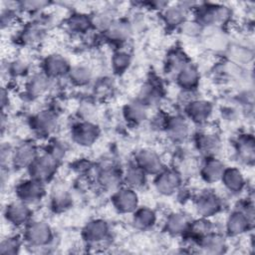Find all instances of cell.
<instances>
[{"instance_id":"6da1fadb","label":"cell","mask_w":255,"mask_h":255,"mask_svg":"<svg viewBox=\"0 0 255 255\" xmlns=\"http://www.w3.org/2000/svg\"><path fill=\"white\" fill-rule=\"evenodd\" d=\"M254 222V204L253 199L245 198L238 201L237 205L227 215L224 222V234L227 237H239L253 227Z\"/></svg>"},{"instance_id":"7a4b0ae2","label":"cell","mask_w":255,"mask_h":255,"mask_svg":"<svg viewBox=\"0 0 255 255\" xmlns=\"http://www.w3.org/2000/svg\"><path fill=\"white\" fill-rule=\"evenodd\" d=\"M25 246L35 250H45L51 247L55 241V233L52 226L43 219H32L22 232Z\"/></svg>"},{"instance_id":"3957f363","label":"cell","mask_w":255,"mask_h":255,"mask_svg":"<svg viewBox=\"0 0 255 255\" xmlns=\"http://www.w3.org/2000/svg\"><path fill=\"white\" fill-rule=\"evenodd\" d=\"M194 11V20L204 29L209 27H221L231 16L229 7L222 4L198 3Z\"/></svg>"},{"instance_id":"277c9868","label":"cell","mask_w":255,"mask_h":255,"mask_svg":"<svg viewBox=\"0 0 255 255\" xmlns=\"http://www.w3.org/2000/svg\"><path fill=\"white\" fill-rule=\"evenodd\" d=\"M52 24L50 15L41 13L25 24L17 35V40L24 46H35L41 43Z\"/></svg>"},{"instance_id":"5b68a950","label":"cell","mask_w":255,"mask_h":255,"mask_svg":"<svg viewBox=\"0 0 255 255\" xmlns=\"http://www.w3.org/2000/svg\"><path fill=\"white\" fill-rule=\"evenodd\" d=\"M29 127L39 137L50 138L59 127V114L51 108L40 110L30 117Z\"/></svg>"},{"instance_id":"8992f818","label":"cell","mask_w":255,"mask_h":255,"mask_svg":"<svg viewBox=\"0 0 255 255\" xmlns=\"http://www.w3.org/2000/svg\"><path fill=\"white\" fill-rule=\"evenodd\" d=\"M60 164L61 162L47 152L40 151L26 171L29 177L47 184L54 179Z\"/></svg>"},{"instance_id":"52a82bcc","label":"cell","mask_w":255,"mask_h":255,"mask_svg":"<svg viewBox=\"0 0 255 255\" xmlns=\"http://www.w3.org/2000/svg\"><path fill=\"white\" fill-rule=\"evenodd\" d=\"M94 180L104 191L114 192L123 185V168L114 162H106L95 167Z\"/></svg>"},{"instance_id":"ba28073f","label":"cell","mask_w":255,"mask_h":255,"mask_svg":"<svg viewBox=\"0 0 255 255\" xmlns=\"http://www.w3.org/2000/svg\"><path fill=\"white\" fill-rule=\"evenodd\" d=\"M111 226L102 218L88 221L82 228V239L89 247H103L111 238Z\"/></svg>"},{"instance_id":"9c48e42d","label":"cell","mask_w":255,"mask_h":255,"mask_svg":"<svg viewBox=\"0 0 255 255\" xmlns=\"http://www.w3.org/2000/svg\"><path fill=\"white\" fill-rule=\"evenodd\" d=\"M192 203L198 216L212 218L223 209L222 198L213 190L203 189L192 196Z\"/></svg>"},{"instance_id":"30bf717a","label":"cell","mask_w":255,"mask_h":255,"mask_svg":"<svg viewBox=\"0 0 255 255\" xmlns=\"http://www.w3.org/2000/svg\"><path fill=\"white\" fill-rule=\"evenodd\" d=\"M183 186V175L175 167H164L153 176V187L163 196H171Z\"/></svg>"},{"instance_id":"8fae6325","label":"cell","mask_w":255,"mask_h":255,"mask_svg":"<svg viewBox=\"0 0 255 255\" xmlns=\"http://www.w3.org/2000/svg\"><path fill=\"white\" fill-rule=\"evenodd\" d=\"M101 129L93 121L79 120L70 128L71 140L82 147L92 146L99 139Z\"/></svg>"},{"instance_id":"7c38bea8","label":"cell","mask_w":255,"mask_h":255,"mask_svg":"<svg viewBox=\"0 0 255 255\" xmlns=\"http://www.w3.org/2000/svg\"><path fill=\"white\" fill-rule=\"evenodd\" d=\"M14 191L17 199L31 206L41 202L47 194L46 184L29 176L19 181Z\"/></svg>"},{"instance_id":"4fadbf2b","label":"cell","mask_w":255,"mask_h":255,"mask_svg":"<svg viewBox=\"0 0 255 255\" xmlns=\"http://www.w3.org/2000/svg\"><path fill=\"white\" fill-rule=\"evenodd\" d=\"M3 217L10 226L23 229L33 219L32 206L16 198L6 204L3 209Z\"/></svg>"},{"instance_id":"5bb4252c","label":"cell","mask_w":255,"mask_h":255,"mask_svg":"<svg viewBox=\"0 0 255 255\" xmlns=\"http://www.w3.org/2000/svg\"><path fill=\"white\" fill-rule=\"evenodd\" d=\"M114 209L121 214H131L139 206L137 190L122 185L111 194Z\"/></svg>"},{"instance_id":"9a60e30c","label":"cell","mask_w":255,"mask_h":255,"mask_svg":"<svg viewBox=\"0 0 255 255\" xmlns=\"http://www.w3.org/2000/svg\"><path fill=\"white\" fill-rule=\"evenodd\" d=\"M190 124L183 114L168 115L164 133L171 142L175 144L183 143L191 135Z\"/></svg>"},{"instance_id":"2e32d148","label":"cell","mask_w":255,"mask_h":255,"mask_svg":"<svg viewBox=\"0 0 255 255\" xmlns=\"http://www.w3.org/2000/svg\"><path fill=\"white\" fill-rule=\"evenodd\" d=\"M39 153V146L34 140H23L13 148L11 167L16 170H27Z\"/></svg>"},{"instance_id":"e0dca14e","label":"cell","mask_w":255,"mask_h":255,"mask_svg":"<svg viewBox=\"0 0 255 255\" xmlns=\"http://www.w3.org/2000/svg\"><path fill=\"white\" fill-rule=\"evenodd\" d=\"M193 245L197 252L211 255L223 254L228 249L227 236L216 229L199 238Z\"/></svg>"},{"instance_id":"ac0fdd59","label":"cell","mask_w":255,"mask_h":255,"mask_svg":"<svg viewBox=\"0 0 255 255\" xmlns=\"http://www.w3.org/2000/svg\"><path fill=\"white\" fill-rule=\"evenodd\" d=\"M213 104L205 99L196 98L183 107V115L194 125L203 126L213 114Z\"/></svg>"},{"instance_id":"d6986e66","label":"cell","mask_w":255,"mask_h":255,"mask_svg":"<svg viewBox=\"0 0 255 255\" xmlns=\"http://www.w3.org/2000/svg\"><path fill=\"white\" fill-rule=\"evenodd\" d=\"M72 65L63 55L53 53L47 55L41 62V72L51 80H61L67 78Z\"/></svg>"},{"instance_id":"ffe728a7","label":"cell","mask_w":255,"mask_h":255,"mask_svg":"<svg viewBox=\"0 0 255 255\" xmlns=\"http://www.w3.org/2000/svg\"><path fill=\"white\" fill-rule=\"evenodd\" d=\"M140 169H142L147 175L154 176L160 172L164 167L162 157L155 150L151 148H140L133 154L132 160Z\"/></svg>"},{"instance_id":"44dd1931","label":"cell","mask_w":255,"mask_h":255,"mask_svg":"<svg viewBox=\"0 0 255 255\" xmlns=\"http://www.w3.org/2000/svg\"><path fill=\"white\" fill-rule=\"evenodd\" d=\"M163 97L164 89L162 83L159 80L151 78L140 87L136 100L149 110L158 107Z\"/></svg>"},{"instance_id":"7402d4cb","label":"cell","mask_w":255,"mask_h":255,"mask_svg":"<svg viewBox=\"0 0 255 255\" xmlns=\"http://www.w3.org/2000/svg\"><path fill=\"white\" fill-rule=\"evenodd\" d=\"M195 149L203 156H217L222 143L221 138L215 131L199 130L193 134Z\"/></svg>"},{"instance_id":"603a6c76","label":"cell","mask_w":255,"mask_h":255,"mask_svg":"<svg viewBox=\"0 0 255 255\" xmlns=\"http://www.w3.org/2000/svg\"><path fill=\"white\" fill-rule=\"evenodd\" d=\"M53 80L48 78L43 72L31 73L24 82V96L29 100H37L43 97L50 88Z\"/></svg>"},{"instance_id":"cb8c5ba5","label":"cell","mask_w":255,"mask_h":255,"mask_svg":"<svg viewBox=\"0 0 255 255\" xmlns=\"http://www.w3.org/2000/svg\"><path fill=\"white\" fill-rule=\"evenodd\" d=\"M234 153L238 161L246 165H252L255 159V139L253 133H239L233 143Z\"/></svg>"},{"instance_id":"d4e9b609","label":"cell","mask_w":255,"mask_h":255,"mask_svg":"<svg viewBox=\"0 0 255 255\" xmlns=\"http://www.w3.org/2000/svg\"><path fill=\"white\" fill-rule=\"evenodd\" d=\"M132 35V25L126 18H117L111 27L103 34V37L116 46L122 48Z\"/></svg>"},{"instance_id":"484cf974","label":"cell","mask_w":255,"mask_h":255,"mask_svg":"<svg viewBox=\"0 0 255 255\" xmlns=\"http://www.w3.org/2000/svg\"><path fill=\"white\" fill-rule=\"evenodd\" d=\"M226 165L217 156H203L198 165V173L207 184L219 182Z\"/></svg>"},{"instance_id":"4316f807","label":"cell","mask_w":255,"mask_h":255,"mask_svg":"<svg viewBox=\"0 0 255 255\" xmlns=\"http://www.w3.org/2000/svg\"><path fill=\"white\" fill-rule=\"evenodd\" d=\"M74 203L70 189L62 183L55 184L49 194V206L54 213H63L69 210Z\"/></svg>"},{"instance_id":"83f0119b","label":"cell","mask_w":255,"mask_h":255,"mask_svg":"<svg viewBox=\"0 0 255 255\" xmlns=\"http://www.w3.org/2000/svg\"><path fill=\"white\" fill-rule=\"evenodd\" d=\"M220 182L226 191L234 195L241 193L247 185V181L242 170L236 166H226L222 173Z\"/></svg>"},{"instance_id":"f1b7e54d","label":"cell","mask_w":255,"mask_h":255,"mask_svg":"<svg viewBox=\"0 0 255 255\" xmlns=\"http://www.w3.org/2000/svg\"><path fill=\"white\" fill-rule=\"evenodd\" d=\"M188 10L179 3L168 4L161 12V21L167 29L174 30L179 27L188 19Z\"/></svg>"},{"instance_id":"f546056e","label":"cell","mask_w":255,"mask_h":255,"mask_svg":"<svg viewBox=\"0 0 255 255\" xmlns=\"http://www.w3.org/2000/svg\"><path fill=\"white\" fill-rule=\"evenodd\" d=\"M174 80L180 90L196 91L200 82V73L198 68L189 62L176 73Z\"/></svg>"},{"instance_id":"4dcf8cb0","label":"cell","mask_w":255,"mask_h":255,"mask_svg":"<svg viewBox=\"0 0 255 255\" xmlns=\"http://www.w3.org/2000/svg\"><path fill=\"white\" fill-rule=\"evenodd\" d=\"M190 218L181 211L168 213L163 221L162 230L170 236H183L186 232Z\"/></svg>"},{"instance_id":"1f68e13d","label":"cell","mask_w":255,"mask_h":255,"mask_svg":"<svg viewBox=\"0 0 255 255\" xmlns=\"http://www.w3.org/2000/svg\"><path fill=\"white\" fill-rule=\"evenodd\" d=\"M123 118L128 125L137 127L148 121V109L136 99L123 107Z\"/></svg>"},{"instance_id":"d6a6232c","label":"cell","mask_w":255,"mask_h":255,"mask_svg":"<svg viewBox=\"0 0 255 255\" xmlns=\"http://www.w3.org/2000/svg\"><path fill=\"white\" fill-rule=\"evenodd\" d=\"M157 222L156 212L148 206H138L131 213V224L139 231H148L152 229Z\"/></svg>"},{"instance_id":"836d02e7","label":"cell","mask_w":255,"mask_h":255,"mask_svg":"<svg viewBox=\"0 0 255 255\" xmlns=\"http://www.w3.org/2000/svg\"><path fill=\"white\" fill-rule=\"evenodd\" d=\"M213 230H215V224L211 221V218L199 216L190 220L188 228L182 237L187 238L188 242L193 245L199 238Z\"/></svg>"},{"instance_id":"e575fe53","label":"cell","mask_w":255,"mask_h":255,"mask_svg":"<svg viewBox=\"0 0 255 255\" xmlns=\"http://www.w3.org/2000/svg\"><path fill=\"white\" fill-rule=\"evenodd\" d=\"M65 25L70 33L78 36H84L93 31L91 15L83 12L72 13L66 19Z\"/></svg>"},{"instance_id":"d590c367","label":"cell","mask_w":255,"mask_h":255,"mask_svg":"<svg viewBox=\"0 0 255 255\" xmlns=\"http://www.w3.org/2000/svg\"><path fill=\"white\" fill-rule=\"evenodd\" d=\"M147 176L148 175L142 169L130 161L123 169V185L138 190L145 186L147 182Z\"/></svg>"},{"instance_id":"8d00e7d4","label":"cell","mask_w":255,"mask_h":255,"mask_svg":"<svg viewBox=\"0 0 255 255\" xmlns=\"http://www.w3.org/2000/svg\"><path fill=\"white\" fill-rule=\"evenodd\" d=\"M93 78L94 74L92 69L85 64L72 65L67 76L70 84L78 88L87 87L93 82Z\"/></svg>"},{"instance_id":"74e56055","label":"cell","mask_w":255,"mask_h":255,"mask_svg":"<svg viewBox=\"0 0 255 255\" xmlns=\"http://www.w3.org/2000/svg\"><path fill=\"white\" fill-rule=\"evenodd\" d=\"M189 62L190 60L185 52L179 47H174L173 49L169 50L165 56L164 70L167 74L174 77L176 73Z\"/></svg>"},{"instance_id":"f35d334b","label":"cell","mask_w":255,"mask_h":255,"mask_svg":"<svg viewBox=\"0 0 255 255\" xmlns=\"http://www.w3.org/2000/svg\"><path fill=\"white\" fill-rule=\"evenodd\" d=\"M132 63V56L131 54L124 49L118 48L114 51L111 57V68L115 75L121 76L125 74L130 67Z\"/></svg>"},{"instance_id":"ab89813d","label":"cell","mask_w":255,"mask_h":255,"mask_svg":"<svg viewBox=\"0 0 255 255\" xmlns=\"http://www.w3.org/2000/svg\"><path fill=\"white\" fill-rule=\"evenodd\" d=\"M117 19L113 10L102 9L91 15L92 27L94 31L104 34Z\"/></svg>"},{"instance_id":"60d3db41","label":"cell","mask_w":255,"mask_h":255,"mask_svg":"<svg viewBox=\"0 0 255 255\" xmlns=\"http://www.w3.org/2000/svg\"><path fill=\"white\" fill-rule=\"evenodd\" d=\"M30 63L26 59L17 58L9 61L6 65V72L8 77L13 79H26L30 74Z\"/></svg>"},{"instance_id":"b9f144b4","label":"cell","mask_w":255,"mask_h":255,"mask_svg":"<svg viewBox=\"0 0 255 255\" xmlns=\"http://www.w3.org/2000/svg\"><path fill=\"white\" fill-rule=\"evenodd\" d=\"M115 83L110 77H101L94 82L93 86V96L97 100L109 99L115 91Z\"/></svg>"},{"instance_id":"7bdbcfd3","label":"cell","mask_w":255,"mask_h":255,"mask_svg":"<svg viewBox=\"0 0 255 255\" xmlns=\"http://www.w3.org/2000/svg\"><path fill=\"white\" fill-rule=\"evenodd\" d=\"M24 245L22 234L7 235L0 242V253L3 255H16L20 253Z\"/></svg>"},{"instance_id":"ee69618b","label":"cell","mask_w":255,"mask_h":255,"mask_svg":"<svg viewBox=\"0 0 255 255\" xmlns=\"http://www.w3.org/2000/svg\"><path fill=\"white\" fill-rule=\"evenodd\" d=\"M43 151L50 154L59 162H62L68 152V144L64 140L57 137H50Z\"/></svg>"},{"instance_id":"f6af8a7d","label":"cell","mask_w":255,"mask_h":255,"mask_svg":"<svg viewBox=\"0 0 255 255\" xmlns=\"http://www.w3.org/2000/svg\"><path fill=\"white\" fill-rule=\"evenodd\" d=\"M49 2L47 1H42V0H38V1H20L19 2V9L20 12H24V13H28L31 14L33 16H37L41 13L44 12V10L46 9V7L49 6Z\"/></svg>"},{"instance_id":"bcb514c9","label":"cell","mask_w":255,"mask_h":255,"mask_svg":"<svg viewBox=\"0 0 255 255\" xmlns=\"http://www.w3.org/2000/svg\"><path fill=\"white\" fill-rule=\"evenodd\" d=\"M168 115L163 111H158L155 114H153L150 118H148L149 126L152 130L158 131V132H164Z\"/></svg>"},{"instance_id":"7dc6e473","label":"cell","mask_w":255,"mask_h":255,"mask_svg":"<svg viewBox=\"0 0 255 255\" xmlns=\"http://www.w3.org/2000/svg\"><path fill=\"white\" fill-rule=\"evenodd\" d=\"M183 35L187 37H199L202 34L203 28L193 19H187L178 29Z\"/></svg>"},{"instance_id":"c3c4849f","label":"cell","mask_w":255,"mask_h":255,"mask_svg":"<svg viewBox=\"0 0 255 255\" xmlns=\"http://www.w3.org/2000/svg\"><path fill=\"white\" fill-rule=\"evenodd\" d=\"M72 168L81 176H87L91 171L95 170L94 164L87 158H79L73 163Z\"/></svg>"},{"instance_id":"681fc988","label":"cell","mask_w":255,"mask_h":255,"mask_svg":"<svg viewBox=\"0 0 255 255\" xmlns=\"http://www.w3.org/2000/svg\"><path fill=\"white\" fill-rule=\"evenodd\" d=\"M14 146L10 145L8 142H4L1 145L0 149V159H1V167L5 169L6 167H11V159L13 154Z\"/></svg>"},{"instance_id":"f907efd6","label":"cell","mask_w":255,"mask_h":255,"mask_svg":"<svg viewBox=\"0 0 255 255\" xmlns=\"http://www.w3.org/2000/svg\"><path fill=\"white\" fill-rule=\"evenodd\" d=\"M9 105H10V99H9L8 91L5 88H2V91H1V108H2V112H4L5 108L8 107Z\"/></svg>"}]
</instances>
